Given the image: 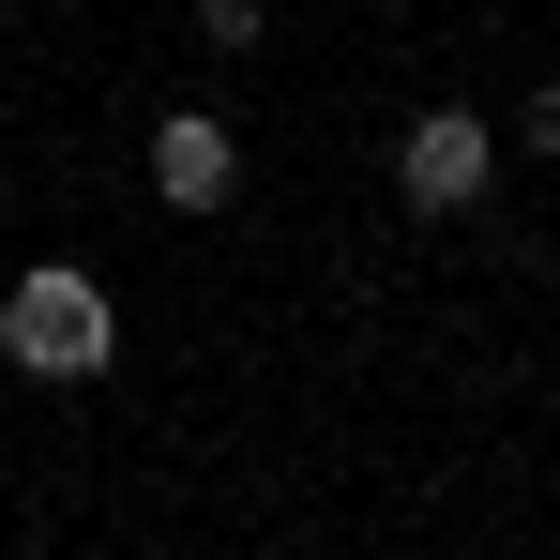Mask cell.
I'll list each match as a JSON object with an SVG mask.
<instances>
[{"label":"cell","instance_id":"cell-1","mask_svg":"<svg viewBox=\"0 0 560 560\" xmlns=\"http://www.w3.org/2000/svg\"><path fill=\"white\" fill-rule=\"evenodd\" d=\"M0 364H31V378H106V364H121V303H106V273L31 258V288H0Z\"/></svg>","mask_w":560,"mask_h":560},{"label":"cell","instance_id":"cell-2","mask_svg":"<svg viewBox=\"0 0 560 560\" xmlns=\"http://www.w3.org/2000/svg\"><path fill=\"white\" fill-rule=\"evenodd\" d=\"M485 183H500V121L485 106H424L394 137V197L409 212H485Z\"/></svg>","mask_w":560,"mask_h":560},{"label":"cell","instance_id":"cell-3","mask_svg":"<svg viewBox=\"0 0 560 560\" xmlns=\"http://www.w3.org/2000/svg\"><path fill=\"white\" fill-rule=\"evenodd\" d=\"M152 197H167V212H228V197H243V137H228L212 106H167V121H152Z\"/></svg>","mask_w":560,"mask_h":560},{"label":"cell","instance_id":"cell-4","mask_svg":"<svg viewBox=\"0 0 560 560\" xmlns=\"http://www.w3.org/2000/svg\"><path fill=\"white\" fill-rule=\"evenodd\" d=\"M258 31H273V0H197V46H228V61H243Z\"/></svg>","mask_w":560,"mask_h":560},{"label":"cell","instance_id":"cell-5","mask_svg":"<svg viewBox=\"0 0 560 560\" xmlns=\"http://www.w3.org/2000/svg\"><path fill=\"white\" fill-rule=\"evenodd\" d=\"M515 137H530V152H546V167H560V77H546V92H530V106H515Z\"/></svg>","mask_w":560,"mask_h":560}]
</instances>
